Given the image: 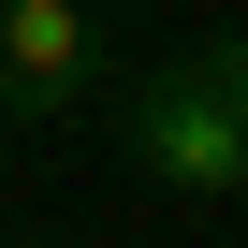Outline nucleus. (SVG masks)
<instances>
[{"instance_id": "f257e3e1", "label": "nucleus", "mask_w": 248, "mask_h": 248, "mask_svg": "<svg viewBox=\"0 0 248 248\" xmlns=\"http://www.w3.org/2000/svg\"><path fill=\"white\" fill-rule=\"evenodd\" d=\"M117 132H132V161L190 204H233L248 190V88H219L204 59H146L117 73Z\"/></svg>"}, {"instance_id": "7ed1b4c3", "label": "nucleus", "mask_w": 248, "mask_h": 248, "mask_svg": "<svg viewBox=\"0 0 248 248\" xmlns=\"http://www.w3.org/2000/svg\"><path fill=\"white\" fill-rule=\"evenodd\" d=\"M190 59H204L219 88H248V30H219V44H190Z\"/></svg>"}, {"instance_id": "f03ea898", "label": "nucleus", "mask_w": 248, "mask_h": 248, "mask_svg": "<svg viewBox=\"0 0 248 248\" xmlns=\"http://www.w3.org/2000/svg\"><path fill=\"white\" fill-rule=\"evenodd\" d=\"M117 88V44H102V0H0V117H73Z\"/></svg>"}, {"instance_id": "20e7f679", "label": "nucleus", "mask_w": 248, "mask_h": 248, "mask_svg": "<svg viewBox=\"0 0 248 248\" xmlns=\"http://www.w3.org/2000/svg\"><path fill=\"white\" fill-rule=\"evenodd\" d=\"M132 15H161V0H132Z\"/></svg>"}]
</instances>
